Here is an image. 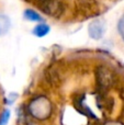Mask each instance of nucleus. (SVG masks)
<instances>
[{"mask_svg":"<svg viewBox=\"0 0 124 125\" xmlns=\"http://www.w3.org/2000/svg\"><path fill=\"white\" fill-rule=\"evenodd\" d=\"M28 109L31 116H33L36 120H41V121L48 119L52 115L53 112L52 102L46 97H43V95L34 98L29 103Z\"/></svg>","mask_w":124,"mask_h":125,"instance_id":"f257e3e1","label":"nucleus"},{"mask_svg":"<svg viewBox=\"0 0 124 125\" xmlns=\"http://www.w3.org/2000/svg\"><path fill=\"white\" fill-rule=\"evenodd\" d=\"M42 12L53 18H61L65 11V4L62 0H30Z\"/></svg>","mask_w":124,"mask_h":125,"instance_id":"f03ea898","label":"nucleus"},{"mask_svg":"<svg viewBox=\"0 0 124 125\" xmlns=\"http://www.w3.org/2000/svg\"><path fill=\"white\" fill-rule=\"evenodd\" d=\"M96 79L100 90H107L112 86L114 77L112 71L105 66H99L96 71Z\"/></svg>","mask_w":124,"mask_h":125,"instance_id":"7ed1b4c3","label":"nucleus"},{"mask_svg":"<svg viewBox=\"0 0 124 125\" xmlns=\"http://www.w3.org/2000/svg\"><path fill=\"white\" fill-rule=\"evenodd\" d=\"M105 32V24L101 20H93L90 22L88 26V33L92 40H100L102 39L103 34Z\"/></svg>","mask_w":124,"mask_h":125,"instance_id":"20e7f679","label":"nucleus"},{"mask_svg":"<svg viewBox=\"0 0 124 125\" xmlns=\"http://www.w3.org/2000/svg\"><path fill=\"white\" fill-rule=\"evenodd\" d=\"M77 8L83 14H91L96 12L97 1L96 0H77Z\"/></svg>","mask_w":124,"mask_h":125,"instance_id":"39448f33","label":"nucleus"},{"mask_svg":"<svg viewBox=\"0 0 124 125\" xmlns=\"http://www.w3.org/2000/svg\"><path fill=\"white\" fill-rule=\"evenodd\" d=\"M50 33V26L45 23H40L33 29V34L37 37H44Z\"/></svg>","mask_w":124,"mask_h":125,"instance_id":"423d86ee","label":"nucleus"},{"mask_svg":"<svg viewBox=\"0 0 124 125\" xmlns=\"http://www.w3.org/2000/svg\"><path fill=\"white\" fill-rule=\"evenodd\" d=\"M11 26V21L8 15L0 14V35H4Z\"/></svg>","mask_w":124,"mask_h":125,"instance_id":"0eeeda50","label":"nucleus"},{"mask_svg":"<svg viewBox=\"0 0 124 125\" xmlns=\"http://www.w3.org/2000/svg\"><path fill=\"white\" fill-rule=\"evenodd\" d=\"M24 18L32 22H42L43 21V18L41 17V14H39L36 11L32 10V9H26V10L24 11Z\"/></svg>","mask_w":124,"mask_h":125,"instance_id":"6e6552de","label":"nucleus"},{"mask_svg":"<svg viewBox=\"0 0 124 125\" xmlns=\"http://www.w3.org/2000/svg\"><path fill=\"white\" fill-rule=\"evenodd\" d=\"M9 119H10V111L9 110H4L3 113L0 116V125H6L8 123Z\"/></svg>","mask_w":124,"mask_h":125,"instance_id":"1a4fd4ad","label":"nucleus"},{"mask_svg":"<svg viewBox=\"0 0 124 125\" xmlns=\"http://www.w3.org/2000/svg\"><path fill=\"white\" fill-rule=\"evenodd\" d=\"M118 31H119V34H120V36L122 37V40L124 41V14L121 17V19L119 20Z\"/></svg>","mask_w":124,"mask_h":125,"instance_id":"9d476101","label":"nucleus"},{"mask_svg":"<svg viewBox=\"0 0 124 125\" xmlns=\"http://www.w3.org/2000/svg\"><path fill=\"white\" fill-rule=\"evenodd\" d=\"M103 125H123L122 123H120V122H115V121H110V122H107L105 124Z\"/></svg>","mask_w":124,"mask_h":125,"instance_id":"9b49d317","label":"nucleus"}]
</instances>
